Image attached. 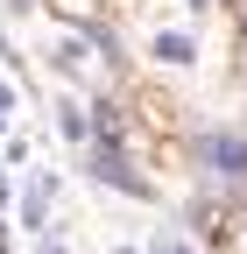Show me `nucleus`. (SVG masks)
I'll list each match as a JSON object with an SVG mask.
<instances>
[{"label": "nucleus", "instance_id": "nucleus-1", "mask_svg": "<svg viewBox=\"0 0 247 254\" xmlns=\"http://www.w3.org/2000/svg\"><path fill=\"white\" fill-rule=\"evenodd\" d=\"M205 155H212V163H226V177L247 170V148H240V141H205Z\"/></svg>", "mask_w": 247, "mask_h": 254}]
</instances>
